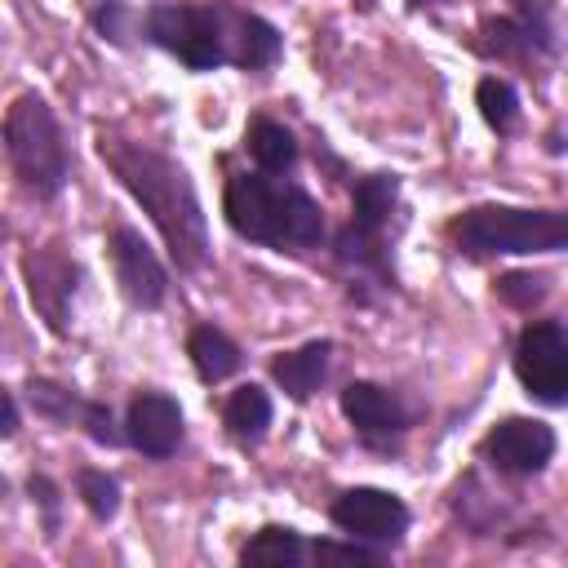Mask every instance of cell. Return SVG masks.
<instances>
[{"label":"cell","instance_id":"obj_31","mask_svg":"<svg viewBox=\"0 0 568 568\" xmlns=\"http://www.w3.org/2000/svg\"><path fill=\"white\" fill-rule=\"evenodd\" d=\"M413 4H426V0H413Z\"/></svg>","mask_w":568,"mask_h":568},{"label":"cell","instance_id":"obj_10","mask_svg":"<svg viewBox=\"0 0 568 568\" xmlns=\"http://www.w3.org/2000/svg\"><path fill=\"white\" fill-rule=\"evenodd\" d=\"M328 519L368 546H395L408 532V506L386 488H346L333 497Z\"/></svg>","mask_w":568,"mask_h":568},{"label":"cell","instance_id":"obj_5","mask_svg":"<svg viewBox=\"0 0 568 568\" xmlns=\"http://www.w3.org/2000/svg\"><path fill=\"white\" fill-rule=\"evenodd\" d=\"M142 31L155 49L173 53L186 71H217L231 62V4H182L164 0L151 4Z\"/></svg>","mask_w":568,"mask_h":568},{"label":"cell","instance_id":"obj_29","mask_svg":"<svg viewBox=\"0 0 568 568\" xmlns=\"http://www.w3.org/2000/svg\"><path fill=\"white\" fill-rule=\"evenodd\" d=\"M0 435L9 439V435H18V399L0 386Z\"/></svg>","mask_w":568,"mask_h":568},{"label":"cell","instance_id":"obj_7","mask_svg":"<svg viewBox=\"0 0 568 568\" xmlns=\"http://www.w3.org/2000/svg\"><path fill=\"white\" fill-rule=\"evenodd\" d=\"M515 377L532 399H541L550 408H559L568 399V333L559 320H532L519 328Z\"/></svg>","mask_w":568,"mask_h":568},{"label":"cell","instance_id":"obj_23","mask_svg":"<svg viewBox=\"0 0 568 568\" xmlns=\"http://www.w3.org/2000/svg\"><path fill=\"white\" fill-rule=\"evenodd\" d=\"M497 297H501L506 306L528 311V306H537V302L546 297V280L532 275V271H506V275L497 280Z\"/></svg>","mask_w":568,"mask_h":568},{"label":"cell","instance_id":"obj_25","mask_svg":"<svg viewBox=\"0 0 568 568\" xmlns=\"http://www.w3.org/2000/svg\"><path fill=\"white\" fill-rule=\"evenodd\" d=\"M93 27H98L102 40L129 44V36H133V9H129L124 0H106V4L93 9Z\"/></svg>","mask_w":568,"mask_h":568},{"label":"cell","instance_id":"obj_16","mask_svg":"<svg viewBox=\"0 0 568 568\" xmlns=\"http://www.w3.org/2000/svg\"><path fill=\"white\" fill-rule=\"evenodd\" d=\"M186 359H191V368H195V377H200L204 386L226 382V377L244 364L240 346H235L217 324H195V328L186 333Z\"/></svg>","mask_w":568,"mask_h":568},{"label":"cell","instance_id":"obj_2","mask_svg":"<svg viewBox=\"0 0 568 568\" xmlns=\"http://www.w3.org/2000/svg\"><path fill=\"white\" fill-rule=\"evenodd\" d=\"M222 213L240 240L266 244L275 253H306L324 244V209L311 191L284 182L280 173H231Z\"/></svg>","mask_w":568,"mask_h":568},{"label":"cell","instance_id":"obj_18","mask_svg":"<svg viewBox=\"0 0 568 568\" xmlns=\"http://www.w3.org/2000/svg\"><path fill=\"white\" fill-rule=\"evenodd\" d=\"M302 555H306V541H302V532L297 528H288V524H262L248 541H244V550H240V564L248 568H293V564H302Z\"/></svg>","mask_w":568,"mask_h":568},{"label":"cell","instance_id":"obj_14","mask_svg":"<svg viewBox=\"0 0 568 568\" xmlns=\"http://www.w3.org/2000/svg\"><path fill=\"white\" fill-rule=\"evenodd\" d=\"M328 368H333V342H328V337L306 342V346H297V351H280V355L271 359L275 386H280L288 399H297V404L311 399V395L324 386Z\"/></svg>","mask_w":568,"mask_h":568},{"label":"cell","instance_id":"obj_3","mask_svg":"<svg viewBox=\"0 0 568 568\" xmlns=\"http://www.w3.org/2000/svg\"><path fill=\"white\" fill-rule=\"evenodd\" d=\"M448 240L470 262H484L497 253H559L568 244V213L515 209V204H475L448 222Z\"/></svg>","mask_w":568,"mask_h":568},{"label":"cell","instance_id":"obj_6","mask_svg":"<svg viewBox=\"0 0 568 568\" xmlns=\"http://www.w3.org/2000/svg\"><path fill=\"white\" fill-rule=\"evenodd\" d=\"M399 200V178L395 173H368L351 191V222L337 231L333 253L342 266L373 275L377 284H395L390 253H386V226Z\"/></svg>","mask_w":568,"mask_h":568},{"label":"cell","instance_id":"obj_22","mask_svg":"<svg viewBox=\"0 0 568 568\" xmlns=\"http://www.w3.org/2000/svg\"><path fill=\"white\" fill-rule=\"evenodd\" d=\"M75 497L84 501V510H89L98 524H106V519H115V510H120V479L106 475V470H98V466H80V470H75Z\"/></svg>","mask_w":568,"mask_h":568},{"label":"cell","instance_id":"obj_26","mask_svg":"<svg viewBox=\"0 0 568 568\" xmlns=\"http://www.w3.org/2000/svg\"><path fill=\"white\" fill-rule=\"evenodd\" d=\"M27 493H31V501L44 510V532L58 537V524H62V488H58L49 475L36 470V475L27 479Z\"/></svg>","mask_w":568,"mask_h":568},{"label":"cell","instance_id":"obj_20","mask_svg":"<svg viewBox=\"0 0 568 568\" xmlns=\"http://www.w3.org/2000/svg\"><path fill=\"white\" fill-rule=\"evenodd\" d=\"M27 404L36 417L58 422V426H80V413H84V395L49 377H27Z\"/></svg>","mask_w":568,"mask_h":568},{"label":"cell","instance_id":"obj_11","mask_svg":"<svg viewBox=\"0 0 568 568\" xmlns=\"http://www.w3.org/2000/svg\"><path fill=\"white\" fill-rule=\"evenodd\" d=\"M484 457L493 470L501 475H541L559 448L555 430L537 417H501L488 435H484Z\"/></svg>","mask_w":568,"mask_h":568},{"label":"cell","instance_id":"obj_28","mask_svg":"<svg viewBox=\"0 0 568 568\" xmlns=\"http://www.w3.org/2000/svg\"><path fill=\"white\" fill-rule=\"evenodd\" d=\"M510 9H515V18H524V22H532L537 31H550V36H555V27H550L555 0H510Z\"/></svg>","mask_w":568,"mask_h":568},{"label":"cell","instance_id":"obj_9","mask_svg":"<svg viewBox=\"0 0 568 568\" xmlns=\"http://www.w3.org/2000/svg\"><path fill=\"white\" fill-rule=\"evenodd\" d=\"M106 253H111V271H115V284H120V293H124L129 306H138V311L164 306V297H169V271L155 257V248L142 240V231H133L129 222H115L106 231Z\"/></svg>","mask_w":568,"mask_h":568},{"label":"cell","instance_id":"obj_8","mask_svg":"<svg viewBox=\"0 0 568 568\" xmlns=\"http://www.w3.org/2000/svg\"><path fill=\"white\" fill-rule=\"evenodd\" d=\"M22 280L36 315L49 324V333H71V306L80 293V262L62 244H40L22 257Z\"/></svg>","mask_w":568,"mask_h":568},{"label":"cell","instance_id":"obj_13","mask_svg":"<svg viewBox=\"0 0 568 568\" xmlns=\"http://www.w3.org/2000/svg\"><path fill=\"white\" fill-rule=\"evenodd\" d=\"M337 404H342V417L351 422V430L368 448H395L399 435L408 430V413H404L399 395L377 382H351Z\"/></svg>","mask_w":568,"mask_h":568},{"label":"cell","instance_id":"obj_30","mask_svg":"<svg viewBox=\"0 0 568 568\" xmlns=\"http://www.w3.org/2000/svg\"><path fill=\"white\" fill-rule=\"evenodd\" d=\"M0 497H4V475H0Z\"/></svg>","mask_w":568,"mask_h":568},{"label":"cell","instance_id":"obj_15","mask_svg":"<svg viewBox=\"0 0 568 568\" xmlns=\"http://www.w3.org/2000/svg\"><path fill=\"white\" fill-rule=\"evenodd\" d=\"M280 53H284V40L266 18L231 9V62L240 71H266L280 62Z\"/></svg>","mask_w":568,"mask_h":568},{"label":"cell","instance_id":"obj_24","mask_svg":"<svg viewBox=\"0 0 568 568\" xmlns=\"http://www.w3.org/2000/svg\"><path fill=\"white\" fill-rule=\"evenodd\" d=\"M80 426H84V435H89L93 444H102V448L124 444V430L115 426V413H111V404H102V399H84Z\"/></svg>","mask_w":568,"mask_h":568},{"label":"cell","instance_id":"obj_17","mask_svg":"<svg viewBox=\"0 0 568 568\" xmlns=\"http://www.w3.org/2000/svg\"><path fill=\"white\" fill-rule=\"evenodd\" d=\"M222 422H226L231 439L257 444V439L266 435V426H271V395H266L257 382L235 386V390L226 395V404H222Z\"/></svg>","mask_w":568,"mask_h":568},{"label":"cell","instance_id":"obj_4","mask_svg":"<svg viewBox=\"0 0 568 568\" xmlns=\"http://www.w3.org/2000/svg\"><path fill=\"white\" fill-rule=\"evenodd\" d=\"M0 138H4V155H9L22 191L36 200H58L71 178V151H67L53 106L40 93H18L4 111Z\"/></svg>","mask_w":568,"mask_h":568},{"label":"cell","instance_id":"obj_21","mask_svg":"<svg viewBox=\"0 0 568 568\" xmlns=\"http://www.w3.org/2000/svg\"><path fill=\"white\" fill-rule=\"evenodd\" d=\"M475 106H479L484 124L497 129V133H510V129L519 124V93H515V84L501 80V75H484V80L475 84Z\"/></svg>","mask_w":568,"mask_h":568},{"label":"cell","instance_id":"obj_1","mask_svg":"<svg viewBox=\"0 0 568 568\" xmlns=\"http://www.w3.org/2000/svg\"><path fill=\"white\" fill-rule=\"evenodd\" d=\"M98 155L115 173V182L142 204V213L155 222L178 271H200L209 262V222H204L191 173L173 155L155 151L151 142H133L120 133H98Z\"/></svg>","mask_w":568,"mask_h":568},{"label":"cell","instance_id":"obj_12","mask_svg":"<svg viewBox=\"0 0 568 568\" xmlns=\"http://www.w3.org/2000/svg\"><path fill=\"white\" fill-rule=\"evenodd\" d=\"M182 426H186V422H182V408H178V399L164 395V390H138V395L129 399V408H124V422H120L124 444L138 448V453L151 457V462H164V457L178 453Z\"/></svg>","mask_w":568,"mask_h":568},{"label":"cell","instance_id":"obj_19","mask_svg":"<svg viewBox=\"0 0 568 568\" xmlns=\"http://www.w3.org/2000/svg\"><path fill=\"white\" fill-rule=\"evenodd\" d=\"M244 142H248V155L257 160L262 173H288V169L297 164V155H302L293 129H284L280 120H266V115L248 124Z\"/></svg>","mask_w":568,"mask_h":568},{"label":"cell","instance_id":"obj_27","mask_svg":"<svg viewBox=\"0 0 568 568\" xmlns=\"http://www.w3.org/2000/svg\"><path fill=\"white\" fill-rule=\"evenodd\" d=\"M311 555H315V559H342V564H368V568L382 564V555L368 550L364 541H351V546H342V541H315Z\"/></svg>","mask_w":568,"mask_h":568}]
</instances>
